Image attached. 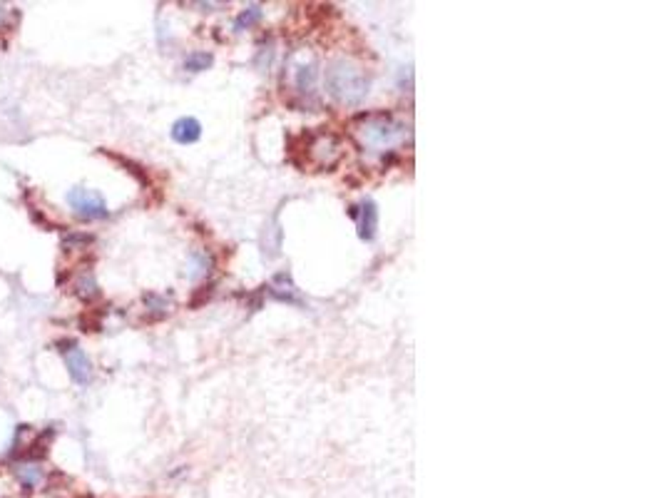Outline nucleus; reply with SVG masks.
<instances>
[{
	"mask_svg": "<svg viewBox=\"0 0 664 498\" xmlns=\"http://www.w3.org/2000/svg\"><path fill=\"white\" fill-rule=\"evenodd\" d=\"M11 16L13 13L8 11V8H0V28L6 25V23H11Z\"/></svg>",
	"mask_w": 664,
	"mask_h": 498,
	"instance_id": "ddd939ff",
	"label": "nucleus"
},
{
	"mask_svg": "<svg viewBox=\"0 0 664 498\" xmlns=\"http://www.w3.org/2000/svg\"><path fill=\"white\" fill-rule=\"evenodd\" d=\"M214 62V57H211V52H190V55L185 57V70L187 73H202V70H206Z\"/></svg>",
	"mask_w": 664,
	"mask_h": 498,
	"instance_id": "9d476101",
	"label": "nucleus"
},
{
	"mask_svg": "<svg viewBox=\"0 0 664 498\" xmlns=\"http://www.w3.org/2000/svg\"><path fill=\"white\" fill-rule=\"evenodd\" d=\"M314 83H316L314 65H304V68H299V75H296V85H299V90L309 93V90H314Z\"/></svg>",
	"mask_w": 664,
	"mask_h": 498,
	"instance_id": "f8f14e48",
	"label": "nucleus"
},
{
	"mask_svg": "<svg viewBox=\"0 0 664 498\" xmlns=\"http://www.w3.org/2000/svg\"><path fill=\"white\" fill-rule=\"evenodd\" d=\"M75 294H78L80 299H88V301L100 294L98 282H95V277L90 274V272H85V274L78 277V282H75Z\"/></svg>",
	"mask_w": 664,
	"mask_h": 498,
	"instance_id": "1a4fd4ad",
	"label": "nucleus"
},
{
	"mask_svg": "<svg viewBox=\"0 0 664 498\" xmlns=\"http://www.w3.org/2000/svg\"><path fill=\"white\" fill-rule=\"evenodd\" d=\"M259 21H262V8H259V6H249L247 11H244L242 16L237 18V23H234V28H237V30H244V28L257 25Z\"/></svg>",
	"mask_w": 664,
	"mask_h": 498,
	"instance_id": "9b49d317",
	"label": "nucleus"
},
{
	"mask_svg": "<svg viewBox=\"0 0 664 498\" xmlns=\"http://www.w3.org/2000/svg\"><path fill=\"white\" fill-rule=\"evenodd\" d=\"M13 473H16V478L21 481V486L25 488V491H37V488L45 483V468H42L40 461H21V463H16Z\"/></svg>",
	"mask_w": 664,
	"mask_h": 498,
	"instance_id": "423d86ee",
	"label": "nucleus"
},
{
	"mask_svg": "<svg viewBox=\"0 0 664 498\" xmlns=\"http://www.w3.org/2000/svg\"><path fill=\"white\" fill-rule=\"evenodd\" d=\"M326 90L339 103L356 105L368 95V78L363 75V70H359L351 62L336 60L326 70Z\"/></svg>",
	"mask_w": 664,
	"mask_h": 498,
	"instance_id": "f257e3e1",
	"label": "nucleus"
},
{
	"mask_svg": "<svg viewBox=\"0 0 664 498\" xmlns=\"http://www.w3.org/2000/svg\"><path fill=\"white\" fill-rule=\"evenodd\" d=\"M57 352L65 359V366L70 379L80 386H88L93 381V361L88 359V354L78 347V342L65 339V342H57Z\"/></svg>",
	"mask_w": 664,
	"mask_h": 498,
	"instance_id": "7ed1b4c3",
	"label": "nucleus"
},
{
	"mask_svg": "<svg viewBox=\"0 0 664 498\" xmlns=\"http://www.w3.org/2000/svg\"><path fill=\"white\" fill-rule=\"evenodd\" d=\"M351 217L359 222V237L361 239L371 242V239L376 237L378 209H376V204H373L371 199H363V202H361V207H351Z\"/></svg>",
	"mask_w": 664,
	"mask_h": 498,
	"instance_id": "39448f33",
	"label": "nucleus"
},
{
	"mask_svg": "<svg viewBox=\"0 0 664 498\" xmlns=\"http://www.w3.org/2000/svg\"><path fill=\"white\" fill-rule=\"evenodd\" d=\"M67 204L80 219H105L107 217V204H105L103 195L95 190H85V187H75L67 192Z\"/></svg>",
	"mask_w": 664,
	"mask_h": 498,
	"instance_id": "20e7f679",
	"label": "nucleus"
},
{
	"mask_svg": "<svg viewBox=\"0 0 664 498\" xmlns=\"http://www.w3.org/2000/svg\"><path fill=\"white\" fill-rule=\"evenodd\" d=\"M356 135H359L361 145L368 147L371 152H383L406 140V124L393 115H368L356 127Z\"/></svg>",
	"mask_w": 664,
	"mask_h": 498,
	"instance_id": "f03ea898",
	"label": "nucleus"
},
{
	"mask_svg": "<svg viewBox=\"0 0 664 498\" xmlns=\"http://www.w3.org/2000/svg\"><path fill=\"white\" fill-rule=\"evenodd\" d=\"M202 137V124L194 117H180L172 124V140L180 145H192Z\"/></svg>",
	"mask_w": 664,
	"mask_h": 498,
	"instance_id": "0eeeda50",
	"label": "nucleus"
},
{
	"mask_svg": "<svg viewBox=\"0 0 664 498\" xmlns=\"http://www.w3.org/2000/svg\"><path fill=\"white\" fill-rule=\"evenodd\" d=\"M269 294L279 301H286V304H301L299 294H296V286L291 284L289 274H276L274 282L269 284Z\"/></svg>",
	"mask_w": 664,
	"mask_h": 498,
	"instance_id": "6e6552de",
	"label": "nucleus"
}]
</instances>
